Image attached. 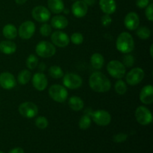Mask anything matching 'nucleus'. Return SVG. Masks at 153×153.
I'll list each match as a JSON object with an SVG mask.
<instances>
[{
  "label": "nucleus",
  "mask_w": 153,
  "mask_h": 153,
  "mask_svg": "<svg viewBox=\"0 0 153 153\" xmlns=\"http://www.w3.org/2000/svg\"><path fill=\"white\" fill-rule=\"evenodd\" d=\"M89 85L91 89L97 93H105L110 91L111 84L108 78L101 72H94L89 79Z\"/></svg>",
  "instance_id": "1"
},
{
  "label": "nucleus",
  "mask_w": 153,
  "mask_h": 153,
  "mask_svg": "<svg viewBox=\"0 0 153 153\" xmlns=\"http://www.w3.org/2000/svg\"><path fill=\"white\" fill-rule=\"evenodd\" d=\"M116 47L118 51L124 54L130 53L134 49V41L133 37L128 32L120 33L116 40Z\"/></svg>",
  "instance_id": "2"
},
{
  "label": "nucleus",
  "mask_w": 153,
  "mask_h": 153,
  "mask_svg": "<svg viewBox=\"0 0 153 153\" xmlns=\"http://www.w3.org/2000/svg\"><path fill=\"white\" fill-rule=\"evenodd\" d=\"M35 52L40 58H48L53 56L56 52V48L52 43L46 40L39 42L35 47Z\"/></svg>",
  "instance_id": "3"
},
{
  "label": "nucleus",
  "mask_w": 153,
  "mask_h": 153,
  "mask_svg": "<svg viewBox=\"0 0 153 153\" xmlns=\"http://www.w3.org/2000/svg\"><path fill=\"white\" fill-rule=\"evenodd\" d=\"M107 71L111 77L121 79L125 76L126 67L120 61L113 60L109 61L107 64Z\"/></svg>",
  "instance_id": "4"
},
{
  "label": "nucleus",
  "mask_w": 153,
  "mask_h": 153,
  "mask_svg": "<svg viewBox=\"0 0 153 153\" xmlns=\"http://www.w3.org/2000/svg\"><path fill=\"white\" fill-rule=\"evenodd\" d=\"M49 97L57 102H64L68 97V91L64 86L60 85H53L49 89Z\"/></svg>",
  "instance_id": "5"
},
{
  "label": "nucleus",
  "mask_w": 153,
  "mask_h": 153,
  "mask_svg": "<svg viewBox=\"0 0 153 153\" xmlns=\"http://www.w3.org/2000/svg\"><path fill=\"white\" fill-rule=\"evenodd\" d=\"M135 118L137 123L142 126L149 125L152 122V114L145 106H139L135 111Z\"/></svg>",
  "instance_id": "6"
},
{
  "label": "nucleus",
  "mask_w": 153,
  "mask_h": 153,
  "mask_svg": "<svg viewBox=\"0 0 153 153\" xmlns=\"http://www.w3.org/2000/svg\"><path fill=\"white\" fill-rule=\"evenodd\" d=\"M19 113L23 117L31 119L35 117L38 114V108L34 103L31 102H25L19 105Z\"/></svg>",
  "instance_id": "7"
},
{
  "label": "nucleus",
  "mask_w": 153,
  "mask_h": 153,
  "mask_svg": "<svg viewBox=\"0 0 153 153\" xmlns=\"http://www.w3.org/2000/svg\"><path fill=\"white\" fill-rule=\"evenodd\" d=\"M63 84L65 88L69 89H78L82 85V79L78 74L69 73L63 76Z\"/></svg>",
  "instance_id": "8"
},
{
  "label": "nucleus",
  "mask_w": 153,
  "mask_h": 153,
  "mask_svg": "<svg viewBox=\"0 0 153 153\" xmlns=\"http://www.w3.org/2000/svg\"><path fill=\"white\" fill-rule=\"evenodd\" d=\"M91 118L94 120L97 125L100 126H106L108 124H110L111 121V116L108 112L105 110H97L93 112L91 114Z\"/></svg>",
  "instance_id": "9"
},
{
  "label": "nucleus",
  "mask_w": 153,
  "mask_h": 153,
  "mask_svg": "<svg viewBox=\"0 0 153 153\" xmlns=\"http://www.w3.org/2000/svg\"><path fill=\"white\" fill-rule=\"evenodd\" d=\"M35 29V24L32 21H25L19 25L18 34L23 40H28L34 35Z\"/></svg>",
  "instance_id": "10"
},
{
  "label": "nucleus",
  "mask_w": 153,
  "mask_h": 153,
  "mask_svg": "<svg viewBox=\"0 0 153 153\" xmlns=\"http://www.w3.org/2000/svg\"><path fill=\"white\" fill-rule=\"evenodd\" d=\"M144 76L145 73L143 69L140 67H135L127 73L126 76V80L128 85L134 86L141 82V81L144 78Z\"/></svg>",
  "instance_id": "11"
},
{
  "label": "nucleus",
  "mask_w": 153,
  "mask_h": 153,
  "mask_svg": "<svg viewBox=\"0 0 153 153\" xmlns=\"http://www.w3.org/2000/svg\"><path fill=\"white\" fill-rule=\"evenodd\" d=\"M33 19L38 22H46L50 19L51 13L48 8L44 6H36L31 11Z\"/></svg>",
  "instance_id": "12"
},
{
  "label": "nucleus",
  "mask_w": 153,
  "mask_h": 153,
  "mask_svg": "<svg viewBox=\"0 0 153 153\" xmlns=\"http://www.w3.org/2000/svg\"><path fill=\"white\" fill-rule=\"evenodd\" d=\"M51 40L54 46L59 48H64L70 43V37L65 32L61 31H56L51 35Z\"/></svg>",
  "instance_id": "13"
},
{
  "label": "nucleus",
  "mask_w": 153,
  "mask_h": 153,
  "mask_svg": "<svg viewBox=\"0 0 153 153\" xmlns=\"http://www.w3.org/2000/svg\"><path fill=\"white\" fill-rule=\"evenodd\" d=\"M16 79L12 73L3 72L0 74V86L5 90H11L16 86Z\"/></svg>",
  "instance_id": "14"
},
{
  "label": "nucleus",
  "mask_w": 153,
  "mask_h": 153,
  "mask_svg": "<svg viewBox=\"0 0 153 153\" xmlns=\"http://www.w3.org/2000/svg\"><path fill=\"white\" fill-rule=\"evenodd\" d=\"M32 85L37 91H43L47 88L48 80L46 76L43 73H36L32 76L31 79Z\"/></svg>",
  "instance_id": "15"
},
{
  "label": "nucleus",
  "mask_w": 153,
  "mask_h": 153,
  "mask_svg": "<svg viewBox=\"0 0 153 153\" xmlns=\"http://www.w3.org/2000/svg\"><path fill=\"white\" fill-rule=\"evenodd\" d=\"M124 25L127 29L134 31L137 29L140 25V18L135 12H129L124 19Z\"/></svg>",
  "instance_id": "16"
},
{
  "label": "nucleus",
  "mask_w": 153,
  "mask_h": 153,
  "mask_svg": "<svg viewBox=\"0 0 153 153\" xmlns=\"http://www.w3.org/2000/svg\"><path fill=\"white\" fill-rule=\"evenodd\" d=\"M88 10V6L82 0L75 1L72 5L73 14L77 18L84 17L87 14Z\"/></svg>",
  "instance_id": "17"
},
{
  "label": "nucleus",
  "mask_w": 153,
  "mask_h": 153,
  "mask_svg": "<svg viewBox=\"0 0 153 153\" xmlns=\"http://www.w3.org/2000/svg\"><path fill=\"white\" fill-rule=\"evenodd\" d=\"M140 102L145 105H150L153 102V87L148 85L143 87L140 93Z\"/></svg>",
  "instance_id": "18"
},
{
  "label": "nucleus",
  "mask_w": 153,
  "mask_h": 153,
  "mask_svg": "<svg viewBox=\"0 0 153 153\" xmlns=\"http://www.w3.org/2000/svg\"><path fill=\"white\" fill-rule=\"evenodd\" d=\"M100 6L103 13L105 14H112L117 9L115 0H100Z\"/></svg>",
  "instance_id": "19"
},
{
  "label": "nucleus",
  "mask_w": 153,
  "mask_h": 153,
  "mask_svg": "<svg viewBox=\"0 0 153 153\" xmlns=\"http://www.w3.org/2000/svg\"><path fill=\"white\" fill-rule=\"evenodd\" d=\"M68 25V19L64 16L57 15L51 19V26L55 29H64Z\"/></svg>",
  "instance_id": "20"
},
{
  "label": "nucleus",
  "mask_w": 153,
  "mask_h": 153,
  "mask_svg": "<svg viewBox=\"0 0 153 153\" xmlns=\"http://www.w3.org/2000/svg\"><path fill=\"white\" fill-rule=\"evenodd\" d=\"M16 50V45L11 40H3L0 42V52L5 55H12Z\"/></svg>",
  "instance_id": "21"
},
{
  "label": "nucleus",
  "mask_w": 153,
  "mask_h": 153,
  "mask_svg": "<svg viewBox=\"0 0 153 153\" xmlns=\"http://www.w3.org/2000/svg\"><path fill=\"white\" fill-rule=\"evenodd\" d=\"M49 11L53 13H60L64 9V4L62 0H48Z\"/></svg>",
  "instance_id": "22"
},
{
  "label": "nucleus",
  "mask_w": 153,
  "mask_h": 153,
  "mask_svg": "<svg viewBox=\"0 0 153 153\" xmlns=\"http://www.w3.org/2000/svg\"><path fill=\"white\" fill-rule=\"evenodd\" d=\"M2 34L7 40H13L18 34V31L15 25L12 24H7L3 27Z\"/></svg>",
  "instance_id": "23"
},
{
  "label": "nucleus",
  "mask_w": 153,
  "mask_h": 153,
  "mask_svg": "<svg viewBox=\"0 0 153 153\" xmlns=\"http://www.w3.org/2000/svg\"><path fill=\"white\" fill-rule=\"evenodd\" d=\"M69 106L72 110L75 111H79L84 108V102L80 97L73 96L69 99Z\"/></svg>",
  "instance_id": "24"
},
{
  "label": "nucleus",
  "mask_w": 153,
  "mask_h": 153,
  "mask_svg": "<svg viewBox=\"0 0 153 153\" xmlns=\"http://www.w3.org/2000/svg\"><path fill=\"white\" fill-rule=\"evenodd\" d=\"M91 66L96 70H100L102 68L105 64L104 57L100 53H94L91 58Z\"/></svg>",
  "instance_id": "25"
},
{
  "label": "nucleus",
  "mask_w": 153,
  "mask_h": 153,
  "mask_svg": "<svg viewBox=\"0 0 153 153\" xmlns=\"http://www.w3.org/2000/svg\"><path fill=\"white\" fill-rule=\"evenodd\" d=\"M31 79V73L28 70H22L17 76V81L20 85H26Z\"/></svg>",
  "instance_id": "26"
},
{
  "label": "nucleus",
  "mask_w": 153,
  "mask_h": 153,
  "mask_svg": "<svg viewBox=\"0 0 153 153\" xmlns=\"http://www.w3.org/2000/svg\"><path fill=\"white\" fill-rule=\"evenodd\" d=\"M49 74L52 78L55 79H61L64 76V72L59 66L54 65L49 69Z\"/></svg>",
  "instance_id": "27"
},
{
  "label": "nucleus",
  "mask_w": 153,
  "mask_h": 153,
  "mask_svg": "<svg viewBox=\"0 0 153 153\" xmlns=\"http://www.w3.org/2000/svg\"><path fill=\"white\" fill-rule=\"evenodd\" d=\"M136 34H137V36L140 39H142V40H147L150 37L151 31L149 30V28H147L146 26L138 27L137 28Z\"/></svg>",
  "instance_id": "28"
},
{
  "label": "nucleus",
  "mask_w": 153,
  "mask_h": 153,
  "mask_svg": "<svg viewBox=\"0 0 153 153\" xmlns=\"http://www.w3.org/2000/svg\"><path fill=\"white\" fill-rule=\"evenodd\" d=\"M91 117L89 114H85L80 118L79 122V126L81 129L86 130L91 126Z\"/></svg>",
  "instance_id": "29"
},
{
  "label": "nucleus",
  "mask_w": 153,
  "mask_h": 153,
  "mask_svg": "<svg viewBox=\"0 0 153 153\" xmlns=\"http://www.w3.org/2000/svg\"><path fill=\"white\" fill-rule=\"evenodd\" d=\"M38 63L39 60L37 57L35 55H34V54H31V55H30L27 58L25 64H26V67L29 70H34V69H35L38 66Z\"/></svg>",
  "instance_id": "30"
},
{
  "label": "nucleus",
  "mask_w": 153,
  "mask_h": 153,
  "mask_svg": "<svg viewBox=\"0 0 153 153\" xmlns=\"http://www.w3.org/2000/svg\"><path fill=\"white\" fill-rule=\"evenodd\" d=\"M114 89L117 94H119V95H124L127 91V85L124 81L119 79L115 83Z\"/></svg>",
  "instance_id": "31"
},
{
  "label": "nucleus",
  "mask_w": 153,
  "mask_h": 153,
  "mask_svg": "<svg viewBox=\"0 0 153 153\" xmlns=\"http://www.w3.org/2000/svg\"><path fill=\"white\" fill-rule=\"evenodd\" d=\"M35 125L40 129H45L49 125V121L45 117H37L35 119Z\"/></svg>",
  "instance_id": "32"
},
{
  "label": "nucleus",
  "mask_w": 153,
  "mask_h": 153,
  "mask_svg": "<svg viewBox=\"0 0 153 153\" xmlns=\"http://www.w3.org/2000/svg\"><path fill=\"white\" fill-rule=\"evenodd\" d=\"M123 64L126 67H131L134 64V58L131 54L127 53L123 58Z\"/></svg>",
  "instance_id": "33"
},
{
  "label": "nucleus",
  "mask_w": 153,
  "mask_h": 153,
  "mask_svg": "<svg viewBox=\"0 0 153 153\" xmlns=\"http://www.w3.org/2000/svg\"><path fill=\"white\" fill-rule=\"evenodd\" d=\"M70 40H71V42L73 44L80 45L83 43L84 37L82 34L79 32L73 33L71 35V37H70Z\"/></svg>",
  "instance_id": "34"
},
{
  "label": "nucleus",
  "mask_w": 153,
  "mask_h": 153,
  "mask_svg": "<svg viewBox=\"0 0 153 153\" xmlns=\"http://www.w3.org/2000/svg\"><path fill=\"white\" fill-rule=\"evenodd\" d=\"M52 26L47 23H43L40 28V32L43 37H48L52 34Z\"/></svg>",
  "instance_id": "35"
},
{
  "label": "nucleus",
  "mask_w": 153,
  "mask_h": 153,
  "mask_svg": "<svg viewBox=\"0 0 153 153\" xmlns=\"http://www.w3.org/2000/svg\"><path fill=\"white\" fill-rule=\"evenodd\" d=\"M127 138H128V134H125V133H119V134L114 135L112 140L114 143H123V142L126 141Z\"/></svg>",
  "instance_id": "36"
},
{
  "label": "nucleus",
  "mask_w": 153,
  "mask_h": 153,
  "mask_svg": "<svg viewBox=\"0 0 153 153\" xmlns=\"http://www.w3.org/2000/svg\"><path fill=\"white\" fill-rule=\"evenodd\" d=\"M145 15L148 20L152 22L153 20V4L152 3L149 4V5L146 7V10H145Z\"/></svg>",
  "instance_id": "37"
},
{
  "label": "nucleus",
  "mask_w": 153,
  "mask_h": 153,
  "mask_svg": "<svg viewBox=\"0 0 153 153\" xmlns=\"http://www.w3.org/2000/svg\"><path fill=\"white\" fill-rule=\"evenodd\" d=\"M101 22L103 26H108L109 25H111L112 22V19L110 16L109 14H105V13L101 18Z\"/></svg>",
  "instance_id": "38"
},
{
  "label": "nucleus",
  "mask_w": 153,
  "mask_h": 153,
  "mask_svg": "<svg viewBox=\"0 0 153 153\" xmlns=\"http://www.w3.org/2000/svg\"><path fill=\"white\" fill-rule=\"evenodd\" d=\"M149 4V0H137L136 1V5L139 8H144L146 7Z\"/></svg>",
  "instance_id": "39"
},
{
  "label": "nucleus",
  "mask_w": 153,
  "mask_h": 153,
  "mask_svg": "<svg viewBox=\"0 0 153 153\" xmlns=\"http://www.w3.org/2000/svg\"><path fill=\"white\" fill-rule=\"evenodd\" d=\"M8 153H24V150L20 147H16L11 149Z\"/></svg>",
  "instance_id": "40"
},
{
  "label": "nucleus",
  "mask_w": 153,
  "mask_h": 153,
  "mask_svg": "<svg viewBox=\"0 0 153 153\" xmlns=\"http://www.w3.org/2000/svg\"><path fill=\"white\" fill-rule=\"evenodd\" d=\"M82 1H84V2L85 3V4H87V5H90V6H92L94 5V4H95L96 1L97 0H82Z\"/></svg>",
  "instance_id": "41"
},
{
  "label": "nucleus",
  "mask_w": 153,
  "mask_h": 153,
  "mask_svg": "<svg viewBox=\"0 0 153 153\" xmlns=\"http://www.w3.org/2000/svg\"><path fill=\"white\" fill-rule=\"evenodd\" d=\"M46 66L44 63H40V64H39L38 68H39V70H40V71L43 72L46 70Z\"/></svg>",
  "instance_id": "42"
},
{
  "label": "nucleus",
  "mask_w": 153,
  "mask_h": 153,
  "mask_svg": "<svg viewBox=\"0 0 153 153\" xmlns=\"http://www.w3.org/2000/svg\"><path fill=\"white\" fill-rule=\"evenodd\" d=\"M27 1V0H15V2L17 4H19V5H22V4H25Z\"/></svg>",
  "instance_id": "43"
},
{
  "label": "nucleus",
  "mask_w": 153,
  "mask_h": 153,
  "mask_svg": "<svg viewBox=\"0 0 153 153\" xmlns=\"http://www.w3.org/2000/svg\"><path fill=\"white\" fill-rule=\"evenodd\" d=\"M152 46H153V45L152 44V45H151V46H150V51H149V52H150L151 57L153 56V54H152Z\"/></svg>",
  "instance_id": "44"
},
{
  "label": "nucleus",
  "mask_w": 153,
  "mask_h": 153,
  "mask_svg": "<svg viewBox=\"0 0 153 153\" xmlns=\"http://www.w3.org/2000/svg\"><path fill=\"white\" fill-rule=\"evenodd\" d=\"M63 12H64V13H67H67H69V10H68V9L64 8V10H63Z\"/></svg>",
  "instance_id": "45"
},
{
  "label": "nucleus",
  "mask_w": 153,
  "mask_h": 153,
  "mask_svg": "<svg viewBox=\"0 0 153 153\" xmlns=\"http://www.w3.org/2000/svg\"><path fill=\"white\" fill-rule=\"evenodd\" d=\"M0 153H4L3 152H1V151H0Z\"/></svg>",
  "instance_id": "46"
}]
</instances>
